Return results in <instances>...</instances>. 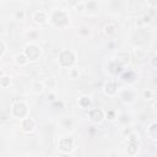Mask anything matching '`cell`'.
Instances as JSON below:
<instances>
[{
    "mask_svg": "<svg viewBox=\"0 0 157 157\" xmlns=\"http://www.w3.org/2000/svg\"><path fill=\"white\" fill-rule=\"evenodd\" d=\"M88 118L93 123H102L105 119V110L99 107L91 108L88 109Z\"/></svg>",
    "mask_w": 157,
    "mask_h": 157,
    "instance_id": "7",
    "label": "cell"
},
{
    "mask_svg": "<svg viewBox=\"0 0 157 157\" xmlns=\"http://www.w3.org/2000/svg\"><path fill=\"white\" fill-rule=\"evenodd\" d=\"M20 125H21V129L25 131V132H33L37 128V123L33 118L31 117H27L22 120H20Z\"/></svg>",
    "mask_w": 157,
    "mask_h": 157,
    "instance_id": "8",
    "label": "cell"
},
{
    "mask_svg": "<svg viewBox=\"0 0 157 157\" xmlns=\"http://www.w3.org/2000/svg\"><path fill=\"white\" fill-rule=\"evenodd\" d=\"M58 157H70V153H63V152H60L58 155Z\"/></svg>",
    "mask_w": 157,
    "mask_h": 157,
    "instance_id": "34",
    "label": "cell"
},
{
    "mask_svg": "<svg viewBox=\"0 0 157 157\" xmlns=\"http://www.w3.org/2000/svg\"><path fill=\"white\" fill-rule=\"evenodd\" d=\"M47 99H48V101H50V102L53 103L54 101H56V93H55L54 91H50V92L47 94Z\"/></svg>",
    "mask_w": 157,
    "mask_h": 157,
    "instance_id": "31",
    "label": "cell"
},
{
    "mask_svg": "<svg viewBox=\"0 0 157 157\" xmlns=\"http://www.w3.org/2000/svg\"><path fill=\"white\" fill-rule=\"evenodd\" d=\"M0 58H4V55H5V53H6V50H7V45H6V43H5V40L4 39H1L0 40Z\"/></svg>",
    "mask_w": 157,
    "mask_h": 157,
    "instance_id": "28",
    "label": "cell"
},
{
    "mask_svg": "<svg viewBox=\"0 0 157 157\" xmlns=\"http://www.w3.org/2000/svg\"><path fill=\"white\" fill-rule=\"evenodd\" d=\"M27 36H28V38L31 39V42H33V39H36V38H37L38 33H37L36 31H31V32H28V33H27Z\"/></svg>",
    "mask_w": 157,
    "mask_h": 157,
    "instance_id": "32",
    "label": "cell"
},
{
    "mask_svg": "<svg viewBox=\"0 0 157 157\" xmlns=\"http://www.w3.org/2000/svg\"><path fill=\"white\" fill-rule=\"evenodd\" d=\"M25 17H26L25 10H22V9L15 10V12H13V20H16V21H22V20H25Z\"/></svg>",
    "mask_w": 157,
    "mask_h": 157,
    "instance_id": "22",
    "label": "cell"
},
{
    "mask_svg": "<svg viewBox=\"0 0 157 157\" xmlns=\"http://www.w3.org/2000/svg\"><path fill=\"white\" fill-rule=\"evenodd\" d=\"M153 108H155V110L157 112V101H156V102L153 103Z\"/></svg>",
    "mask_w": 157,
    "mask_h": 157,
    "instance_id": "36",
    "label": "cell"
},
{
    "mask_svg": "<svg viewBox=\"0 0 157 157\" xmlns=\"http://www.w3.org/2000/svg\"><path fill=\"white\" fill-rule=\"evenodd\" d=\"M103 32H104V34H105L107 37L112 38V37H114V36L117 34V32H118V27H117L115 23H113V22H108V23L104 25V27H103Z\"/></svg>",
    "mask_w": 157,
    "mask_h": 157,
    "instance_id": "13",
    "label": "cell"
},
{
    "mask_svg": "<svg viewBox=\"0 0 157 157\" xmlns=\"http://www.w3.org/2000/svg\"><path fill=\"white\" fill-rule=\"evenodd\" d=\"M32 20L37 25H43L49 20V13L45 12L44 10H36L32 13Z\"/></svg>",
    "mask_w": 157,
    "mask_h": 157,
    "instance_id": "10",
    "label": "cell"
},
{
    "mask_svg": "<svg viewBox=\"0 0 157 157\" xmlns=\"http://www.w3.org/2000/svg\"><path fill=\"white\" fill-rule=\"evenodd\" d=\"M78 34H80L81 37H83V38L90 37V36H91V27L87 26V25L80 26V28H78Z\"/></svg>",
    "mask_w": 157,
    "mask_h": 157,
    "instance_id": "18",
    "label": "cell"
},
{
    "mask_svg": "<svg viewBox=\"0 0 157 157\" xmlns=\"http://www.w3.org/2000/svg\"><path fill=\"white\" fill-rule=\"evenodd\" d=\"M28 58L23 54V53H18L16 56H15V63L18 65V66H21V67H23V66H26L27 64H28Z\"/></svg>",
    "mask_w": 157,
    "mask_h": 157,
    "instance_id": "16",
    "label": "cell"
},
{
    "mask_svg": "<svg viewBox=\"0 0 157 157\" xmlns=\"http://www.w3.org/2000/svg\"><path fill=\"white\" fill-rule=\"evenodd\" d=\"M10 114L12 118L15 119H25L27 117H29V108H28V104L25 102V101H16L12 103L11 105V109H10Z\"/></svg>",
    "mask_w": 157,
    "mask_h": 157,
    "instance_id": "2",
    "label": "cell"
},
{
    "mask_svg": "<svg viewBox=\"0 0 157 157\" xmlns=\"http://www.w3.org/2000/svg\"><path fill=\"white\" fill-rule=\"evenodd\" d=\"M119 96L121 98V101H124L125 103H130L134 101L135 94L130 88H124V90H119Z\"/></svg>",
    "mask_w": 157,
    "mask_h": 157,
    "instance_id": "12",
    "label": "cell"
},
{
    "mask_svg": "<svg viewBox=\"0 0 157 157\" xmlns=\"http://www.w3.org/2000/svg\"><path fill=\"white\" fill-rule=\"evenodd\" d=\"M58 63L61 67H72L76 63V53L71 49H63L59 53L58 56Z\"/></svg>",
    "mask_w": 157,
    "mask_h": 157,
    "instance_id": "3",
    "label": "cell"
},
{
    "mask_svg": "<svg viewBox=\"0 0 157 157\" xmlns=\"http://www.w3.org/2000/svg\"><path fill=\"white\" fill-rule=\"evenodd\" d=\"M140 21H141V23H142L144 26H146V25H148V23L151 22V16H150V15H144Z\"/></svg>",
    "mask_w": 157,
    "mask_h": 157,
    "instance_id": "30",
    "label": "cell"
},
{
    "mask_svg": "<svg viewBox=\"0 0 157 157\" xmlns=\"http://www.w3.org/2000/svg\"><path fill=\"white\" fill-rule=\"evenodd\" d=\"M103 92L109 96V97H113L115 96L118 92H119V87H118V83L115 81H108L104 83L103 86Z\"/></svg>",
    "mask_w": 157,
    "mask_h": 157,
    "instance_id": "11",
    "label": "cell"
},
{
    "mask_svg": "<svg viewBox=\"0 0 157 157\" xmlns=\"http://www.w3.org/2000/svg\"><path fill=\"white\" fill-rule=\"evenodd\" d=\"M75 10L77 12H83L86 10V6H85V1H78L75 4Z\"/></svg>",
    "mask_w": 157,
    "mask_h": 157,
    "instance_id": "27",
    "label": "cell"
},
{
    "mask_svg": "<svg viewBox=\"0 0 157 157\" xmlns=\"http://www.w3.org/2000/svg\"><path fill=\"white\" fill-rule=\"evenodd\" d=\"M11 83V77L5 75L4 72H1V77H0V86L1 88H7Z\"/></svg>",
    "mask_w": 157,
    "mask_h": 157,
    "instance_id": "19",
    "label": "cell"
},
{
    "mask_svg": "<svg viewBox=\"0 0 157 157\" xmlns=\"http://www.w3.org/2000/svg\"><path fill=\"white\" fill-rule=\"evenodd\" d=\"M85 6H86V10H98V2L97 1H86Z\"/></svg>",
    "mask_w": 157,
    "mask_h": 157,
    "instance_id": "24",
    "label": "cell"
},
{
    "mask_svg": "<svg viewBox=\"0 0 157 157\" xmlns=\"http://www.w3.org/2000/svg\"><path fill=\"white\" fill-rule=\"evenodd\" d=\"M49 21L58 28H65L70 23V15L65 9H54L49 12Z\"/></svg>",
    "mask_w": 157,
    "mask_h": 157,
    "instance_id": "1",
    "label": "cell"
},
{
    "mask_svg": "<svg viewBox=\"0 0 157 157\" xmlns=\"http://www.w3.org/2000/svg\"><path fill=\"white\" fill-rule=\"evenodd\" d=\"M155 96H156V92L151 88H146L142 91V98H145V99H152V98H155Z\"/></svg>",
    "mask_w": 157,
    "mask_h": 157,
    "instance_id": "23",
    "label": "cell"
},
{
    "mask_svg": "<svg viewBox=\"0 0 157 157\" xmlns=\"http://www.w3.org/2000/svg\"><path fill=\"white\" fill-rule=\"evenodd\" d=\"M75 148V140L70 136H61L58 140V150L63 153H71Z\"/></svg>",
    "mask_w": 157,
    "mask_h": 157,
    "instance_id": "5",
    "label": "cell"
},
{
    "mask_svg": "<svg viewBox=\"0 0 157 157\" xmlns=\"http://www.w3.org/2000/svg\"><path fill=\"white\" fill-rule=\"evenodd\" d=\"M146 135H147V137L150 140L157 141V121H152L148 125V128L146 130Z\"/></svg>",
    "mask_w": 157,
    "mask_h": 157,
    "instance_id": "15",
    "label": "cell"
},
{
    "mask_svg": "<svg viewBox=\"0 0 157 157\" xmlns=\"http://www.w3.org/2000/svg\"><path fill=\"white\" fill-rule=\"evenodd\" d=\"M108 157H119V156H118V153H117V152H110Z\"/></svg>",
    "mask_w": 157,
    "mask_h": 157,
    "instance_id": "35",
    "label": "cell"
},
{
    "mask_svg": "<svg viewBox=\"0 0 157 157\" xmlns=\"http://www.w3.org/2000/svg\"><path fill=\"white\" fill-rule=\"evenodd\" d=\"M44 88H45V85H44V82L43 81H34L33 83H32V91L34 92V93H37V94H40L43 91H44Z\"/></svg>",
    "mask_w": 157,
    "mask_h": 157,
    "instance_id": "17",
    "label": "cell"
},
{
    "mask_svg": "<svg viewBox=\"0 0 157 157\" xmlns=\"http://www.w3.org/2000/svg\"><path fill=\"white\" fill-rule=\"evenodd\" d=\"M52 105H53L54 108H56V109H63V108L65 107V103H64V101H61V99H56V101H54V102L52 103Z\"/></svg>",
    "mask_w": 157,
    "mask_h": 157,
    "instance_id": "29",
    "label": "cell"
},
{
    "mask_svg": "<svg viewBox=\"0 0 157 157\" xmlns=\"http://www.w3.org/2000/svg\"><path fill=\"white\" fill-rule=\"evenodd\" d=\"M151 64H152V66L157 67V55H156V56H153V58L151 59Z\"/></svg>",
    "mask_w": 157,
    "mask_h": 157,
    "instance_id": "33",
    "label": "cell"
},
{
    "mask_svg": "<svg viewBox=\"0 0 157 157\" xmlns=\"http://www.w3.org/2000/svg\"><path fill=\"white\" fill-rule=\"evenodd\" d=\"M105 119H108V120H115L117 119V112L113 110V109L105 110Z\"/></svg>",
    "mask_w": 157,
    "mask_h": 157,
    "instance_id": "25",
    "label": "cell"
},
{
    "mask_svg": "<svg viewBox=\"0 0 157 157\" xmlns=\"http://www.w3.org/2000/svg\"><path fill=\"white\" fill-rule=\"evenodd\" d=\"M22 53L28 58L29 61H36V60H38L40 58V55L43 53V49L38 43L29 42L23 47V52Z\"/></svg>",
    "mask_w": 157,
    "mask_h": 157,
    "instance_id": "4",
    "label": "cell"
},
{
    "mask_svg": "<svg viewBox=\"0 0 157 157\" xmlns=\"http://www.w3.org/2000/svg\"><path fill=\"white\" fill-rule=\"evenodd\" d=\"M61 125L65 129H71L72 128V119L71 118H64L61 120Z\"/></svg>",
    "mask_w": 157,
    "mask_h": 157,
    "instance_id": "26",
    "label": "cell"
},
{
    "mask_svg": "<svg viewBox=\"0 0 157 157\" xmlns=\"http://www.w3.org/2000/svg\"><path fill=\"white\" fill-rule=\"evenodd\" d=\"M108 67H109V69H108V71H109L110 74H113V75H114V74H118V72L120 71V69H121V67H120V66H119L114 60H112V61L108 64Z\"/></svg>",
    "mask_w": 157,
    "mask_h": 157,
    "instance_id": "21",
    "label": "cell"
},
{
    "mask_svg": "<svg viewBox=\"0 0 157 157\" xmlns=\"http://www.w3.org/2000/svg\"><path fill=\"white\" fill-rule=\"evenodd\" d=\"M114 61L120 66V67H124L126 66L129 63H130V54L125 50H119L117 54H115V58H114Z\"/></svg>",
    "mask_w": 157,
    "mask_h": 157,
    "instance_id": "9",
    "label": "cell"
},
{
    "mask_svg": "<svg viewBox=\"0 0 157 157\" xmlns=\"http://www.w3.org/2000/svg\"><path fill=\"white\" fill-rule=\"evenodd\" d=\"M67 75H69V77H70L71 80L78 78V76H80V70H78V67H76V66L70 67L69 71H67Z\"/></svg>",
    "mask_w": 157,
    "mask_h": 157,
    "instance_id": "20",
    "label": "cell"
},
{
    "mask_svg": "<svg viewBox=\"0 0 157 157\" xmlns=\"http://www.w3.org/2000/svg\"><path fill=\"white\" fill-rule=\"evenodd\" d=\"M128 140V155L130 157H135L139 150V145H140V137L136 132H132L130 136L126 137Z\"/></svg>",
    "mask_w": 157,
    "mask_h": 157,
    "instance_id": "6",
    "label": "cell"
},
{
    "mask_svg": "<svg viewBox=\"0 0 157 157\" xmlns=\"http://www.w3.org/2000/svg\"><path fill=\"white\" fill-rule=\"evenodd\" d=\"M77 103L78 105L82 108V109H91V105H92V99L90 96L87 94H82L77 98Z\"/></svg>",
    "mask_w": 157,
    "mask_h": 157,
    "instance_id": "14",
    "label": "cell"
}]
</instances>
